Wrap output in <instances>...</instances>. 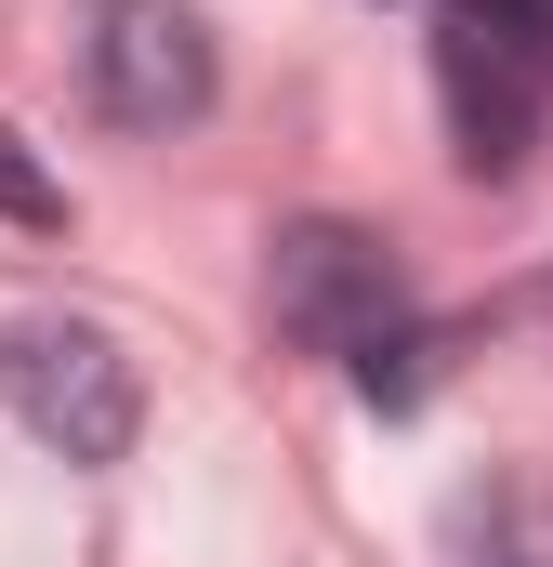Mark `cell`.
<instances>
[{"label": "cell", "mask_w": 553, "mask_h": 567, "mask_svg": "<svg viewBox=\"0 0 553 567\" xmlns=\"http://www.w3.org/2000/svg\"><path fill=\"white\" fill-rule=\"evenodd\" d=\"M0 212H13V225H66V185H53L13 133H0Z\"/></svg>", "instance_id": "5b68a950"}, {"label": "cell", "mask_w": 553, "mask_h": 567, "mask_svg": "<svg viewBox=\"0 0 553 567\" xmlns=\"http://www.w3.org/2000/svg\"><path fill=\"white\" fill-rule=\"evenodd\" d=\"M435 93H448L461 172H514L528 133H541V106H553V66L514 53V40H488L474 13H448V27H435Z\"/></svg>", "instance_id": "277c9868"}, {"label": "cell", "mask_w": 553, "mask_h": 567, "mask_svg": "<svg viewBox=\"0 0 553 567\" xmlns=\"http://www.w3.org/2000/svg\"><path fill=\"white\" fill-rule=\"evenodd\" d=\"M448 13H474L488 40H514V53H541V66H553V0H448Z\"/></svg>", "instance_id": "8992f818"}, {"label": "cell", "mask_w": 553, "mask_h": 567, "mask_svg": "<svg viewBox=\"0 0 553 567\" xmlns=\"http://www.w3.org/2000/svg\"><path fill=\"white\" fill-rule=\"evenodd\" d=\"M264 303L276 330L303 343V357H343L383 410H409L421 396V330H409V278H396V251L369 238V225H330V212H303V225H276V265H264Z\"/></svg>", "instance_id": "6da1fadb"}, {"label": "cell", "mask_w": 553, "mask_h": 567, "mask_svg": "<svg viewBox=\"0 0 553 567\" xmlns=\"http://www.w3.org/2000/svg\"><path fill=\"white\" fill-rule=\"evenodd\" d=\"M0 410L66 462H119L145 435V383L93 317H0Z\"/></svg>", "instance_id": "7a4b0ae2"}, {"label": "cell", "mask_w": 553, "mask_h": 567, "mask_svg": "<svg viewBox=\"0 0 553 567\" xmlns=\"http://www.w3.org/2000/svg\"><path fill=\"white\" fill-rule=\"evenodd\" d=\"M80 80L119 133H185L211 106V27L185 0H93L80 13Z\"/></svg>", "instance_id": "3957f363"}]
</instances>
